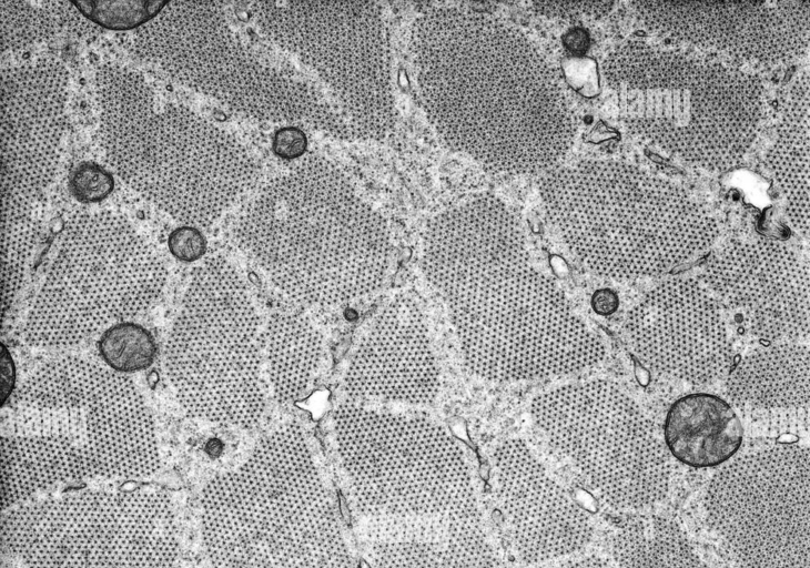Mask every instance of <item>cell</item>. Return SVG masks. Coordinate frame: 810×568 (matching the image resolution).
<instances>
[{
	"label": "cell",
	"instance_id": "6da1fadb",
	"mask_svg": "<svg viewBox=\"0 0 810 568\" xmlns=\"http://www.w3.org/2000/svg\"><path fill=\"white\" fill-rule=\"evenodd\" d=\"M422 268L448 310L466 366L480 378H559L606 356L601 338L534 264L519 221L492 194L429 222Z\"/></svg>",
	"mask_w": 810,
	"mask_h": 568
},
{
	"label": "cell",
	"instance_id": "7a4b0ae2",
	"mask_svg": "<svg viewBox=\"0 0 810 568\" xmlns=\"http://www.w3.org/2000/svg\"><path fill=\"white\" fill-rule=\"evenodd\" d=\"M425 109L444 142L486 171L559 165L577 120L556 69L517 28L480 10L437 8L415 28Z\"/></svg>",
	"mask_w": 810,
	"mask_h": 568
},
{
	"label": "cell",
	"instance_id": "3957f363",
	"mask_svg": "<svg viewBox=\"0 0 810 568\" xmlns=\"http://www.w3.org/2000/svg\"><path fill=\"white\" fill-rule=\"evenodd\" d=\"M539 191L567 248L605 278L662 275L705 253L720 232L686 190L624 162L558 165L541 174Z\"/></svg>",
	"mask_w": 810,
	"mask_h": 568
},
{
	"label": "cell",
	"instance_id": "277c9868",
	"mask_svg": "<svg viewBox=\"0 0 810 568\" xmlns=\"http://www.w3.org/2000/svg\"><path fill=\"white\" fill-rule=\"evenodd\" d=\"M212 568H353L337 513L302 428L262 436L237 468L202 494Z\"/></svg>",
	"mask_w": 810,
	"mask_h": 568
},
{
	"label": "cell",
	"instance_id": "5b68a950",
	"mask_svg": "<svg viewBox=\"0 0 810 568\" xmlns=\"http://www.w3.org/2000/svg\"><path fill=\"white\" fill-rule=\"evenodd\" d=\"M334 429L363 539L450 538L483 527L466 454L434 419L347 400Z\"/></svg>",
	"mask_w": 810,
	"mask_h": 568
},
{
	"label": "cell",
	"instance_id": "8992f818",
	"mask_svg": "<svg viewBox=\"0 0 810 568\" xmlns=\"http://www.w3.org/2000/svg\"><path fill=\"white\" fill-rule=\"evenodd\" d=\"M603 71L626 101L628 129L690 164L729 169L759 132L763 85L739 63L627 40L607 55Z\"/></svg>",
	"mask_w": 810,
	"mask_h": 568
},
{
	"label": "cell",
	"instance_id": "52a82bcc",
	"mask_svg": "<svg viewBox=\"0 0 810 568\" xmlns=\"http://www.w3.org/2000/svg\"><path fill=\"white\" fill-rule=\"evenodd\" d=\"M263 327L227 261L212 257L194 270L165 347L168 377L189 415L241 428L260 423L267 393Z\"/></svg>",
	"mask_w": 810,
	"mask_h": 568
},
{
	"label": "cell",
	"instance_id": "ba28073f",
	"mask_svg": "<svg viewBox=\"0 0 810 568\" xmlns=\"http://www.w3.org/2000/svg\"><path fill=\"white\" fill-rule=\"evenodd\" d=\"M3 435L53 437L79 455L88 478L136 479L160 467L151 412L126 376L65 355L36 368L6 402Z\"/></svg>",
	"mask_w": 810,
	"mask_h": 568
},
{
	"label": "cell",
	"instance_id": "9c48e42d",
	"mask_svg": "<svg viewBox=\"0 0 810 568\" xmlns=\"http://www.w3.org/2000/svg\"><path fill=\"white\" fill-rule=\"evenodd\" d=\"M1 546L23 568H175L172 501L160 490L80 491L8 508Z\"/></svg>",
	"mask_w": 810,
	"mask_h": 568
},
{
	"label": "cell",
	"instance_id": "30bf717a",
	"mask_svg": "<svg viewBox=\"0 0 810 568\" xmlns=\"http://www.w3.org/2000/svg\"><path fill=\"white\" fill-rule=\"evenodd\" d=\"M534 425L609 506L640 511L667 496L672 462L658 427L618 384L571 382L536 395Z\"/></svg>",
	"mask_w": 810,
	"mask_h": 568
},
{
	"label": "cell",
	"instance_id": "8fae6325",
	"mask_svg": "<svg viewBox=\"0 0 810 568\" xmlns=\"http://www.w3.org/2000/svg\"><path fill=\"white\" fill-rule=\"evenodd\" d=\"M159 255L130 229L93 223L65 237L24 322L29 345L64 348L146 312L166 282Z\"/></svg>",
	"mask_w": 810,
	"mask_h": 568
},
{
	"label": "cell",
	"instance_id": "7c38bea8",
	"mask_svg": "<svg viewBox=\"0 0 810 568\" xmlns=\"http://www.w3.org/2000/svg\"><path fill=\"white\" fill-rule=\"evenodd\" d=\"M808 447L737 454L711 476L707 519L737 568H810Z\"/></svg>",
	"mask_w": 810,
	"mask_h": 568
},
{
	"label": "cell",
	"instance_id": "4fadbf2b",
	"mask_svg": "<svg viewBox=\"0 0 810 568\" xmlns=\"http://www.w3.org/2000/svg\"><path fill=\"white\" fill-rule=\"evenodd\" d=\"M243 244L274 286L305 306L334 307L372 295L389 261L386 229L372 213L350 222L252 225Z\"/></svg>",
	"mask_w": 810,
	"mask_h": 568
},
{
	"label": "cell",
	"instance_id": "5bb4252c",
	"mask_svg": "<svg viewBox=\"0 0 810 568\" xmlns=\"http://www.w3.org/2000/svg\"><path fill=\"white\" fill-rule=\"evenodd\" d=\"M651 32L732 62L778 65L809 48L810 4L803 0L631 1Z\"/></svg>",
	"mask_w": 810,
	"mask_h": 568
},
{
	"label": "cell",
	"instance_id": "9a60e30c",
	"mask_svg": "<svg viewBox=\"0 0 810 568\" xmlns=\"http://www.w3.org/2000/svg\"><path fill=\"white\" fill-rule=\"evenodd\" d=\"M725 315L698 278L675 276L628 311L624 328L637 358L654 373L703 385L722 378L732 366Z\"/></svg>",
	"mask_w": 810,
	"mask_h": 568
},
{
	"label": "cell",
	"instance_id": "2e32d148",
	"mask_svg": "<svg viewBox=\"0 0 810 568\" xmlns=\"http://www.w3.org/2000/svg\"><path fill=\"white\" fill-rule=\"evenodd\" d=\"M725 313L761 341L809 339V262L772 240H730L712 251L698 278Z\"/></svg>",
	"mask_w": 810,
	"mask_h": 568
},
{
	"label": "cell",
	"instance_id": "e0dca14e",
	"mask_svg": "<svg viewBox=\"0 0 810 568\" xmlns=\"http://www.w3.org/2000/svg\"><path fill=\"white\" fill-rule=\"evenodd\" d=\"M492 459L496 499L515 550L524 561L538 564L570 557L589 544V516L526 442L504 440Z\"/></svg>",
	"mask_w": 810,
	"mask_h": 568
},
{
	"label": "cell",
	"instance_id": "ac0fdd59",
	"mask_svg": "<svg viewBox=\"0 0 810 568\" xmlns=\"http://www.w3.org/2000/svg\"><path fill=\"white\" fill-rule=\"evenodd\" d=\"M344 389L355 403L432 404L439 372L422 310L396 295L373 318L348 363Z\"/></svg>",
	"mask_w": 810,
	"mask_h": 568
},
{
	"label": "cell",
	"instance_id": "d6986e66",
	"mask_svg": "<svg viewBox=\"0 0 810 568\" xmlns=\"http://www.w3.org/2000/svg\"><path fill=\"white\" fill-rule=\"evenodd\" d=\"M810 352L801 342L770 343L727 374L726 400L748 426L776 434L808 433Z\"/></svg>",
	"mask_w": 810,
	"mask_h": 568
},
{
	"label": "cell",
	"instance_id": "ffe728a7",
	"mask_svg": "<svg viewBox=\"0 0 810 568\" xmlns=\"http://www.w3.org/2000/svg\"><path fill=\"white\" fill-rule=\"evenodd\" d=\"M743 424L718 395L696 392L676 398L662 420L664 445L675 459L693 468L719 467L743 442Z\"/></svg>",
	"mask_w": 810,
	"mask_h": 568
},
{
	"label": "cell",
	"instance_id": "44dd1931",
	"mask_svg": "<svg viewBox=\"0 0 810 568\" xmlns=\"http://www.w3.org/2000/svg\"><path fill=\"white\" fill-rule=\"evenodd\" d=\"M777 139L767 161L787 200V215L809 237V71L783 89L777 104Z\"/></svg>",
	"mask_w": 810,
	"mask_h": 568
},
{
	"label": "cell",
	"instance_id": "7402d4cb",
	"mask_svg": "<svg viewBox=\"0 0 810 568\" xmlns=\"http://www.w3.org/2000/svg\"><path fill=\"white\" fill-rule=\"evenodd\" d=\"M267 385L280 403H293L312 385L322 361V338L300 308L273 311L263 327Z\"/></svg>",
	"mask_w": 810,
	"mask_h": 568
},
{
	"label": "cell",
	"instance_id": "603a6c76",
	"mask_svg": "<svg viewBox=\"0 0 810 568\" xmlns=\"http://www.w3.org/2000/svg\"><path fill=\"white\" fill-rule=\"evenodd\" d=\"M78 453L53 437L2 435L1 506L8 509L59 484L87 479Z\"/></svg>",
	"mask_w": 810,
	"mask_h": 568
},
{
	"label": "cell",
	"instance_id": "cb8c5ba5",
	"mask_svg": "<svg viewBox=\"0 0 810 568\" xmlns=\"http://www.w3.org/2000/svg\"><path fill=\"white\" fill-rule=\"evenodd\" d=\"M365 542L372 568H500L483 527L445 539L419 536Z\"/></svg>",
	"mask_w": 810,
	"mask_h": 568
},
{
	"label": "cell",
	"instance_id": "d4e9b609",
	"mask_svg": "<svg viewBox=\"0 0 810 568\" xmlns=\"http://www.w3.org/2000/svg\"><path fill=\"white\" fill-rule=\"evenodd\" d=\"M621 568H708L679 525L661 515L627 519L611 541Z\"/></svg>",
	"mask_w": 810,
	"mask_h": 568
},
{
	"label": "cell",
	"instance_id": "484cf974",
	"mask_svg": "<svg viewBox=\"0 0 810 568\" xmlns=\"http://www.w3.org/2000/svg\"><path fill=\"white\" fill-rule=\"evenodd\" d=\"M98 351L107 367L126 375L151 366L156 356V344L144 326L125 321L102 332Z\"/></svg>",
	"mask_w": 810,
	"mask_h": 568
},
{
	"label": "cell",
	"instance_id": "4316f807",
	"mask_svg": "<svg viewBox=\"0 0 810 568\" xmlns=\"http://www.w3.org/2000/svg\"><path fill=\"white\" fill-rule=\"evenodd\" d=\"M79 12L111 30H130L155 17L165 1H77Z\"/></svg>",
	"mask_w": 810,
	"mask_h": 568
},
{
	"label": "cell",
	"instance_id": "83f0119b",
	"mask_svg": "<svg viewBox=\"0 0 810 568\" xmlns=\"http://www.w3.org/2000/svg\"><path fill=\"white\" fill-rule=\"evenodd\" d=\"M72 194L81 202L92 203L104 199L113 189L111 174L93 163L78 166L70 179Z\"/></svg>",
	"mask_w": 810,
	"mask_h": 568
},
{
	"label": "cell",
	"instance_id": "f1b7e54d",
	"mask_svg": "<svg viewBox=\"0 0 810 568\" xmlns=\"http://www.w3.org/2000/svg\"><path fill=\"white\" fill-rule=\"evenodd\" d=\"M533 10L541 16L567 21L599 19L614 7L612 1H533Z\"/></svg>",
	"mask_w": 810,
	"mask_h": 568
},
{
	"label": "cell",
	"instance_id": "f546056e",
	"mask_svg": "<svg viewBox=\"0 0 810 568\" xmlns=\"http://www.w3.org/2000/svg\"><path fill=\"white\" fill-rule=\"evenodd\" d=\"M168 245L171 254L182 262H194L206 251V241L195 227L181 226L171 232Z\"/></svg>",
	"mask_w": 810,
	"mask_h": 568
},
{
	"label": "cell",
	"instance_id": "4dcf8cb0",
	"mask_svg": "<svg viewBox=\"0 0 810 568\" xmlns=\"http://www.w3.org/2000/svg\"><path fill=\"white\" fill-rule=\"evenodd\" d=\"M306 146V139L302 131L295 128H284L274 136L275 152L285 159L301 155Z\"/></svg>",
	"mask_w": 810,
	"mask_h": 568
},
{
	"label": "cell",
	"instance_id": "1f68e13d",
	"mask_svg": "<svg viewBox=\"0 0 810 568\" xmlns=\"http://www.w3.org/2000/svg\"><path fill=\"white\" fill-rule=\"evenodd\" d=\"M594 312L601 316H609L616 313L619 307V297L616 291L609 287L598 288L590 300Z\"/></svg>",
	"mask_w": 810,
	"mask_h": 568
},
{
	"label": "cell",
	"instance_id": "d6a6232c",
	"mask_svg": "<svg viewBox=\"0 0 810 568\" xmlns=\"http://www.w3.org/2000/svg\"><path fill=\"white\" fill-rule=\"evenodd\" d=\"M557 568H612L610 562L596 555L570 556Z\"/></svg>",
	"mask_w": 810,
	"mask_h": 568
},
{
	"label": "cell",
	"instance_id": "836d02e7",
	"mask_svg": "<svg viewBox=\"0 0 810 568\" xmlns=\"http://www.w3.org/2000/svg\"><path fill=\"white\" fill-rule=\"evenodd\" d=\"M1 367H2V404L4 405L6 402L11 397L13 394V363L10 357L9 352L4 348V345H2V357H1Z\"/></svg>",
	"mask_w": 810,
	"mask_h": 568
},
{
	"label": "cell",
	"instance_id": "e575fe53",
	"mask_svg": "<svg viewBox=\"0 0 810 568\" xmlns=\"http://www.w3.org/2000/svg\"><path fill=\"white\" fill-rule=\"evenodd\" d=\"M2 568H8V567L6 566V567H2Z\"/></svg>",
	"mask_w": 810,
	"mask_h": 568
}]
</instances>
